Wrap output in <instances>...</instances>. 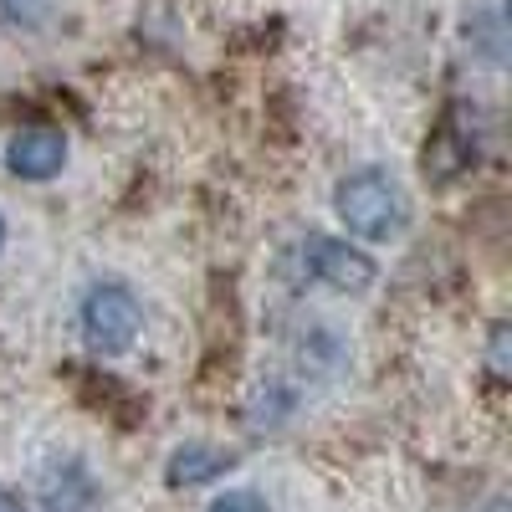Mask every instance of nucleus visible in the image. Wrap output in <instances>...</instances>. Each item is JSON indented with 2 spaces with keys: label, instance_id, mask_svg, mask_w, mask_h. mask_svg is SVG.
<instances>
[{
  "label": "nucleus",
  "instance_id": "f257e3e1",
  "mask_svg": "<svg viewBox=\"0 0 512 512\" xmlns=\"http://www.w3.org/2000/svg\"><path fill=\"white\" fill-rule=\"evenodd\" d=\"M333 210L364 241H390L410 226V200L384 169H354V175H344L333 190Z\"/></svg>",
  "mask_w": 512,
  "mask_h": 512
},
{
  "label": "nucleus",
  "instance_id": "f03ea898",
  "mask_svg": "<svg viewBox=\"0 0 512 512\" xmlns=\"http://www.w3.org/2000/svg\"><path fill=\"white\" fill-rule=\"evenodd\" d=\"M77 323H82V344H88L93 354H103V359H113L123 349H134V338L144 328V308L123 282H98L88 297H82Z\"/></svg>",
  "mask_w": 512,
  "mask_h": 512
},
{
  "label": "nucleus",
  "instance_id": "7ed1b4c3",
  "mask_svg": "<svg viewBox=\"0 0 512 512\" xmlns=\"http://www.w3.org/2000/svg\"><path fill=\"white\" fill-rule=\"evenodd\" d=\"M472 164H477V118L472 108H446L441 123L431 128V139H425L420 175L431 185H456Z\"/></svg>",
  "mask_w": 512,
  "mask_h": 512
},
{
  "label": "nucleus",
  "instance_id": "20e7f679",
  "mask_svg": "<svg viewBox=\"0 0 512 512\" xmlns=\"http://www.w3.org/2000/svg\"><path fill=\"white\" fill-rule=\"evenodd\" d=\"M297 256H303V272L313 282L333 287V292H369L374 277H379L369 256L349 241H338V236H308Z\"/></svg>",
  "mask_w": 512,
  "mask_h": 512
},
{
  "label": "nucleus",
  "instance_id": "39448f33",
  "mask_svg": "<svg viewBox=\"0 0 512 512\" xmlns=\"http://www.w3.org/2000/svg\"><path fill=\"white\" fill-rule=\"evenodd\" d=\"M6 164L16 180H57L67 164V139L57 128H21L6 149Z\"/></svg>",
  "mask_w": 512,
  "mask_h": 512
},
{
  "label": "nucleus",
  "instance_id": "423d86ee",
  "mask_svg": "<svg viewBox=\"0 0 512 512\" xmlns=\"http://www.w3.org/2000/svg\"><path fill=\"white\" fill-rule=\"evenodd\" d=\"M236 456L226 446H210V441H185L175 456H169L164 466V482L169 487H205V482H216L221 472H231Z\"/></svg>",
  "mask_w": 512,
  "mask_h": 512
},
{
  "label": "nucleus",
  "instance_id": "0eeeda50",
  "mask_svg": "<svg viewBox=\"0 0 512 512\" xmlns=\"http://www.w3.org/2000/svg\"><path fill=\"white\" fill-rule=\"evenodd\" d=\"M88 502H93V477L77 461H62L41 477V507L47 512H82Z\"/></svg>",
  "mask_w": 512,
  "mask_h": 512
},
{
  "label": "nucleus",
  "instance_id": "6e6552de",
  "mask_svg": "<svg viewBox=\"0 0 512 512\" xmlns=\"http://www.w3.org/2000/svg\"><path fill=\"white\" fill-rule=\"evenodd\" d=\"M487 364H492V374H497V379H507V374H512V328H507V323H497V328H492Z\"/></svg>",
  "mask_w": 512,
  "mask_h": 512
},
{
  "label": "nucleus",
  "instance_id": "1a4fd4ad",
  "mask_svg": "<svg viewBox=\"0 0 512 512\" xmlns=\"http://www.w3.org/2000/svg\"><path fill=\"white\" fill-rule=\"evenodd\" d=\"M0 16L16 21V26H36L47 16V0H0Z\"/></svg>",
  "mask_w": 512,
  "mask_h": 512
},
{
  "label": "nucleus",
  "instance_id": "9d476101",
  "mask_svg": "<svg viewBox=\"0 0 512 512\" xmlns=\"http://www.w3.org/2000/svg\"><path fill=\"white\" fill-rule=\"evenodd\" d=\"M210 512H267V502L262 497H256V492H226V497H216V502H210Z\"/></svg>",
  "mask_w": 512,
  "mask_h": 512
},
{
  "label": "nucleus",
  "instance_id": "9b49d317",
  "mask_svg": "<svg viewBox=\"0 0 512 512\" xmlns=\"http://www.w3.org/2000/svg\"><path fill=\"white\" fill-rule=\"evenodd\" d=\"M0 512H26V502H21V497H11L6 487H0Z\"/></svg>",
  "mask_w": 512,
  "mask_h": 512
},
{
  "label": "nucleus",
  "instance_id": "f8f14e48",
  "mask_svg": "<svg viewBox=\"0 0 512 512\" xmlns=\"http://www.w3.org/2000/svg\"><path fill=\"white\" fill-rule=\"evenodd\" d=\"M487 512H507V502H492V507H487Z\"/></svg>",
  "mask_w": 512,
  "mask_h": 512
},
{
  "label": "nucleus",
  "instance_id": "ddd939ff",
  "mask_svg": "<svg viewBox=\"0 0 512 512\" xmlns=\"http://www.w3.org/2000/svg\"><path fill=\"white\" fill-rule=\"evenodd\" d=\"M0 246H6V221H0Z\"/></svg>",
  "mask_w": 512,
  "mask_h": 512
}]
</instances>
